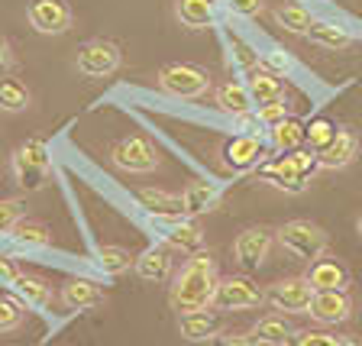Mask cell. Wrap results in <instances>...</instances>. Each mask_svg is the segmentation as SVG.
Instances as JSON below:
<instances>
[{
  "label": "cell",
  "instance_id": "obj_43",
  "mask_svg": "<svg viewBox=\"0 0 362 346\" xmlns=\"http://www.w3.org/2000/svg\"><path fill=\"white\" fill-rule=\"evenodd\" d=\"M333 346H359V340L356 337H337V343Z\"/></svg>",
  "mask_w": 362,
  "mask_h": 346
},
{
  "label": "cell",
  "instance_id": "obj_4",
  "mask_svg": "<svg viewBox=\"0 0 362 346\" xmlns=\"http://www.w3.org/2000/svg\"><path fill=\"white\" fill-rule=\"evenodd\" d=\"M13 178L23 191H39L49 181V149L42 139H26L13 152Z\"/></svg>",
  "mask_w": 362,
  "mask_h": 346
},
{
  "label": "cell",
  "instance_id": "obj_26",
  "mask_svg": "<svg viewBox=\"0 0 362 346\" xmlns=\"http://www.w3.org/2000/svg\"><path fill=\"white\" fill-rule=\"evenodd\" d=\"M13 288H16V294H20V301L33 311H45L49 301H52V288L45 285L42 279H36V275H20V279L13 282Z\"/></svg>",
  "mask_w": 362,
  "mask_h": 346
},
{
  "label": "cell",
  "instance_id": "obj_10",
  "mask_svg": "<svg viewBox=\"0 0 362 346\" xmlns=\"http://www.w3.org/2000/svg\"><path fill=\"white\" fill-rule=\"evenodd\" d=\"M265 301L281 314H308L314 301V285L308 279H281L265 292Z\"/></svg>",
  "mask_w": 362,
  "mask_h": 346
},
{
  "label": "cell",
  "instance_id": "obj_42",
  "mask_svg": "<svg viewBox=\"0 0 362 346\" xmlns=\"http://www.w3.org/2000/svg\"><path fill=\"white\" fill-rule=\"evenodd\" d=\"M16 279H20V272H16L7 259H0V285H13Z\"/></svg>",
  "mask_w": 362,
  "mask_h": 346
},
{
  "label": "cell",
  "instance_id": "obj_31",
  "mask_svg": "<svg viewBox=\"0 0 362 346\" xmlns=\"http://www.w3.org/2000/svg\"><path fill=\"white\" fill-rule=\"evenodd\" d=\"M10 236H13L20 246L33 249V246H49L52 243V233H49V226L39 224V220H20V224L10 230Z\"/></svg>",
  "mask_w": 362,
  "mask_h": 346
},
{
  "label": "cell",
  "instance_id": "obj_7",
  "mask_svg": "<svg viewBox=\"0 0 362 346\" xmlns=\"http://www.w3.org/2000/svg\"><path fill=\"white\" fill-rule=\"evenodd\" d=\"M265 301V292L246 275H230V279L217 282V292H214V308L220 311H249L259 308Z\"/></svg>",
  "mask_w": 362,
  "mask_h": 346
},
{
  "label": "cell",
  "instance_id": "obj_41",
  "mask_svg": "<svg viewBox=\"0 0 362 346\" xmlns=\"http://www.w3.org/2000/svg\"><path fill=\"white\" fill-rule=\"evenodd\" d=\"M10 65H13V52H10V42L4 36H0V78L10 71Z\"/></svg>",
  "mask_w": 362,
  "mask_h": 346
},
{
  "label": "cell",
  "instance_id": "obj_2",
  "mask_svg": "<svg viewBox=\"0 0 362 346\" xmlns=\"http://www.w3.org/2000/svg\"><path fill=\"white\" fill-rule=\"evenodd\" d=\"M317 168H320V158H317V152L294 149V152H288V156L269 162V166L262 168V178L272 181V185H275V188H281V191L301 195V191L308 188V178L317 172Z\"/></svg>",
  "mask_w": 362,
  "mask_h": 346
},
{
  "label": "cell",
  "instance_id": "obj_38",
  "mask_svg": "<svg viewBox=\"0 0 362 346\" xmlns=\"http://www.w3.org/2000/svg\"><path fill=\"white\" fill-rule=\"evenodd\" d=\"M288 117L285 110V100H272V104H262L259 107V123H265V127H275V123H281Z\"/></svg>",
  "mask_w": 362,
  "mask_h": 346
},
{
  "label": "cell",
  "instance_id": "obj_39",
  "mask_svg": "<svg viewBox=\"0 0 362 346\" xmlns=\"http://www.w3.org/2000/svg\"><path fill=\"white\" fill-rule=\"evenodd\" d=\"M211 346H259V340L252 337V333H217V337L211 340Z\"/></svg>",
  "mask_w": 362,
  "mask_h": 346
},
{
  "label": "cell",
  "instance_id": "obj_25",
  "mask_svg": "<svg viewBox=\"0 0 362 346\" xmlns=\"http://www.w3.org/2000/svg\"><path fill=\"white\" fill-rule=\"evenodd\" d=\"M168 246L172 249H181V253H197V249H204V233H201V226L194 224V220H178L175 217L172 230L165 233Z\"/></svg>",
  "mask_w": 362,
  "mask_h": 346
},
{
  "label": "cell",
  "instance_id": "obj_21",
  "mask_svg": "<svg viewBox=\"0 0 362 346\" xmlns=\"http://www.w3.org/2000/svg\"><path fill=\"white\" fill-rule=\"evenodd\" d=\"M294 327L285 314H265L252 324V337L259 340V346H288Z\"/></svg>",
  "mask_w": 362,
  "mask_h": 346
},
{
  "label": "cell",
  "instance_id": "obj_18",
  "mask_svg": "<svg viewBox=\"0 0 362 346\" xmlns=\"http://www.w3.org/2000/svg\"><path fill=\"white\" fill-rule=\"evenodd\" d=\"M217 204H220V188L214 181H191L185 195H181V207H185L188 217H201V214L214 211Z\"/></svg>",
  "mask_w": 362,
  "mask_h": 346
},
{
  "label": "cell",
  "instance_id": "obj_44",
  "mask_svg": "<svg viewBox=\"0 0 362 346\" xmlns=\"http://www.w3.org/2000/svg\"><path fill=\"white\" fill-rule=\"evenodd\" d=\"M356 230H359V236H362V217H359V220H356Z\"/></svg>",
  "mask_w": 362,
  "mask_h": 346
},
{
  "label": "cell",
  "instance_id": "obj_36",
  "mask_svg": "<svg viewBox=\"0 0 362 346\" xmlns=\"http://www.w3.org/2000/svg\"><path fill=\"white\" fill-rule=\"evenodd\" d=\"M23 201H0V233H10L23 220Z\"/></svg>",
  "mask_w": 362,
  "mask_h": 346
},
{
  "label": "cell",
  "instance_id": "obj_14",
  "mask_svg": "<svg viewBox=\"0 0 362 346\" xmlns=\"http://www.w3.org/2000/svg\"><path fill=\"white\" fill-rule=\"evenodd\" d=\"M304 279L314 285V292H337V288H349V269L337 256H320L310 263Z\"/></svg>",
  "mask_w": 362,
  "mask_h": 346
},
{
  "label": "cell",
  "instance_id": "obj_28",
  "mask_svg": "<svg viewBox=\"0 0 362 346\" xmlns=\"http://www.w3.org/2000/svg\"><path fill=\"white\" fill-rule=\"evenodd\" d=\"M275 23H279L281 30L294 33V36H308L310 26H314V16L301 4H285V7L275 10Z\"/></svg>",
  "mask_w": 362,
  "mask_h": 346
},
{
  "label": "cell",
  "instance_id": "obj_13",
  "mask_svg": "<svg viewBox=\"0 0 362 346\" xmlns=\"http://www.w3.org/2000/svg\"><path fill=\"white\" fill-rule=\"evenodd\" d=\"M178 330L185 340L201 343V340H214L217 333H223V317L211 308H197V311H185L178 317Z\"/></svg>",
  "mask_w": 362,
  "mask_h": 346
},
{
  "label": "cell",
  "instance_id": "obj_27",
  "mask_svg": "<svg viewBox=\"0 0 362 346\" xmlns=\"http://www.w3.org/2000/svg\"><path fill=\"white\" fill-rule=\"evenodd\" d=\"M304 139H308V127H304L301 120H294V117H285L281 123H275V127H272V143H275V149H279V152L301 149Z\"/></svg>",
  "mask_w": 362,
  "mask_h": 346
},
{
  "label": "cell",
  "instance_id": "obj_34",
  "mask_svg": "<svg viewBox=\"0 0 362 346\" xmlns=\"http://www.w3.org/2000/svg\"><path fill=\"white\" fill-rule=\"evenodd\" d=\"M333 136H337V127H333L330 120H314L308 127V143H310V149H314V152L324 149Z\"/></svg>",
  "mask_w": 362,
  "mask_h": 346
},
{
  "label": "cell",
  "instance_id": "obj_5",
  "mask_svg": "<svg viewBox=\"0 0 362 346\" xmlns=\"http://www.w3.org/2000/svg\"><path fill=\"white\" fill-rule=\"evenodd\" d=\"M158 88L172 98H201L211 91V75L188 62H172L158 71Z\"/></svg>",
  "mask_w": 362,
  "mask_h": 346
},
{
  "label": "cell",
  "instance_id": "obj_22",
  "mask_svg": "<svg viewBox=\"0 0 362 346\" xmlns=\"http://www.w3.org/2000/svg\"><path fill=\"white\" fill-rule=\"evenodd\" d=\"M136 197H139V204H143V207L152 214V217L175 220V217H181V214H185V207H181V197L172 195V191H162V188H139V191H136Z\"/></svg>",
  "mask_w": 362,
  "mask_h": 346
},
{
  "label": "cell",
  "instance_id": "obj_15",
  "mask_svg": "<svg viewBox=\"0 0 362 346\" xmlns=\"http://www.w3.org/2000/svg\"><path fill=\"white\" fill-rule=\"evenodd\" d=\"M259 158H262V143H259L256 136H233V139H226L223 143V162L226 168H233V172H246V168L259 166Z\"/></svg>",
  "mask_w": 362,
  "mask_h": 346
},
{
  "label": "cell",
  "instance_id": "obj_23",
  "mask_svg": "<svg viewBox=\"0 0 362 346\" xmlns=\"http://www.w3.org/2000/svg\"><path fill=\"white\" fill-rule=\"evenodd\" d=\"M217 104L230 117H243V113L252 110V94H249V88L243 81H226L217 88Z\"/></svg>",
  "mask_w": 362,
  "mask_h": 346
},
{
  "label": "cell",
  "instance_id": "obj_24",
  "mask_svg": "<svg viewBox=\"0 0 362 346\" xmlns=\"http://www.w3.org/2000/svg\"><path fill=\"white\" fill-rule=\"evenodd\" d=\"M310 42H317V45H324V49H349L353 45V33L346 30V26H339V23H330V20H320L317 23L314 20V26H310Z\"/></svg>",
  "mask_w": 362,
  "mask_h": 346
},
{
  "label": "cell",
  "instance_id": "obj_1",
  "mask_svg": "<svg viewBox=\"0 0 362 346\" xmlns=\"http://www.w3.org/2000/svg\"><path fill=\"white\" fill-rule=\"evenodd\" d=\"M217 259L207 249L191 253V259L181 265V272L172 282V308L178 314L185 311H197V308H211L214 304V292H217Z\"/></svg>",
  "mask_w": 362,
  "mask_h": 346
},
{
  "label": "cell",
  "instance_id": "obj_35",
  "mask_svg": "<svg viewBox=\"0 0 362 346\" xmlns=\"http://www.w3.org/2000/svg\"><path fill=\"white\" fill-rule=\"evenodd\" d=\"M333 343H337V337H330L324 330H294L291 340H288V346H333Z\"/></svg>",
  "mask_w": 362,
  "mask_h": 346
},
{
  "label": "cell",
  "instance_id": "obj_19",
  "mask_svg": "<svg viewBox=\"0 0 362 346\" xmlns=\"http://www.w3.org/2000/svg\"><path fill=\"white\" fill-rule=\"evenodd\" d=\"M133 269L143 282H165L172 275V253L165 246H149L143 256H136Z\"/></svg>",
  "mask_w": 362,
  "mask_h": 346
},
{
  "label": "cell",
  "instance_id": "obj_8",
  "mask_svg": "<svg viewBox=\"0 0 362 346\" xmlns=\"http://www.w3.org/2000/svg\"><path fill=\"white\" fill-rule=\"evenodd\" d=\"M120 45L110 39H90L78 49V71L84 78H107L120 68Z\"/></svg>",
  "mask_w": 362,
  "mask_h": 346
},
{
  "label": "cell",
  "instance_id": "obj_9",
  "mask_svg": "<svg viewBox=\"0 0 362 346\" xmlns=\"http://www.w3.org/2000/svg\"><path fill=\"white\" fill-rule=\"evenodd\" d=\"M275 243V233L269 226H246L233 240V259L243 272H256L269 259V249Z\"/></svg>",
  "mask_w": 362,
  "mask_h": 346
},
{
  "label": "cell",
  "instance_id": "obj_32",
  "mask_svg": "<svg viewBox=\"0 0 362 346\" xmlns=\"http://www.w3.org/2000/svg\"><path fill=\"white\" fill-rule=\"evenodd\" d=\"M133 263L136 259L129 256V249H123V246H100L98 249V265L107 275H120V272H127Z\"/></svg>",
  "mask_w": 362,
  "mask_h": 346
},
{
  "label": "cell",
  "instance_id": "obj_30",
  "mask_svg": "<svg viewBox=\"0 0 362 346\" xmlns=\"http://www.w3.org/2000/svg\"><path fill=\"white\" fill-rule=\"evenodd\" d=\"M30 107V91L16 78H0V110L20 113Z\"/></svg>",
  "mask_w": 362,
  "mask_h": 346
},
{
  "label": "cell",
  "instance_id": "obj_3",
  "mask_svg": "<svg viewBox=\"0 0 362 346\" xmlns=\"http://www.w3.org/2000/svg\"><path fill=\"white\" fill-rule=\"evenodd\" d=\"M275 240L281 243L285 253H291L301 263H314L327 253V233L324 226L310 224V220H288L275 230Z\"/></svg>",
  "mask_w": 362,
  "mask_h": 346
},
{
  "label": "cell",
  "instance_id": "obj_6",
  "mask_svg": "<svg viewBox=\"0 0 362 346\" xmlns=\"http://www.w3.org/2000/svg\"><path fill=\"white\" fill-rule=\"evenodd\" d=\"M110 158H113V166L129 172V175L156 172L158 162H162V158H158V149L149 143V139H143V136H127L120 143H113Z\"/></svg>",
  "mask_w": 362,
  "mask_h": 346
},
{
  "label": "cell",
  "instance_id": "obj_12",
  "mask_svg": "<svg viewBox=\"0 0 362 346\" xmlns=\"http://www.w3.org/2000/svg\"><path fill=\"white\" fill-rule=\"evenodd\" d=\"M310 317L324 327H337L343 321H349L353 314V298H349L346 288H337V292H314V301H310Z\"/></svg>",
  "mask_w": 362,
  "mask_h": 346
},
{
  "label": "cell",
  "instance_id": "obj_16",
  "mask_svg": "<svg viewBox=\"0 0 362 346\" xmlns=\"http://www.w3.org/2000/svg\"><path fill=\"white\" fill-rule=\"evenodd\" d=\"M356 152H359V139H356V133H349V129H337V136H333L324 149L317 152V158H320V166L324 168H343L356 158Z\"/></svg>",
  "mask_w": 362,
  "mask_h": 346
},
{
  "label": "cell",
  "instance_id": "obj_40",
  "mask_svg": "<svg viewBox=\"0 0 362 346\" xmlns=\"http://www.w3.org/2000/svg\"><path fill=\"white\" fill-rule=\"evenodd\" d=\"M226 7L236 16H256L262 10V0H226Z\"/></svg>",
  "mask_w": 362,
  "mask_h": 346
},
{
  "label": "cell",
  "instance_id": "obj_17",
  "mask_svg": "<svg viewBox=\"0 0 362 346\" xmlns=\"http://www.w3.org/2000/svg\"><path fill=\"white\" fill-rule=\"evenodd\" d=\"M59 298L68 311H90V308H98V304H104V292H100V285H94V282H88V279L65 282Z\"/></svg>",
  "mask_w": 362,
  "mask_h": 346
},
{
  "label": "cell",
  "instance_id": "obj_11",
  "mask_svg": "<svg viewBox=\"0 0 362 346\" xmlns=\"http://www.w3.org/2000/svg\"><path fill=\"white\" fill-rule=\"evenodd\" d=\"M26 13H30L33 30L42 36H59L71 26V7L65 0H33Z\"/></svg>",
  "mask_w": 362,
  "mask_h": 346
},
{
  "label": "cell",
  "instance_id": "obj_20",
  "mask_svg": "<svg viewBox=\"0 0 362 346\" xmlns=\"http://www.w3.org/2000/svg\"><path fill=\"white\" fill-rule=\"evenodd\" d=\"M246 88L252 94V104H272V100H285V84L279 75H272L265 68H252L246 78Z\"/></svg>",
  "mask_w": 362,
  "mask_h": 346
},
{
  "label": "cell",
  "instance_id": "obj_37",
  "mask_svg": "<svg viewBox=\"0 0 362 346\" xmlns=\"http://www.w3.org/2000/svg\"><path fill=\"white\" fill-rule=\"evenodd\" d=\"M20 324H23V311H20V304L7 301V298H0V333L16 330Z\"/></svg>",
  "mask_w": 362,
  "mask_h": 346
},
{
  "label": "cell",
  "instance_id": "obj_33",
  "mask_svg": "<svg viewBox=\"0 0 362 346\" xmlns=\"http://www.w3.org/2000/svg\"><path fill=\"white\" fill-rule=\"evenodd\" d=\"M262 68L272 71V75L285 78L288 71H294V59H291V52H285V49H269V52L262 55Z\"/></svg>",
  "mask_w": 362,
  "mask_h": 346
},
{
  "label": "cell",
  "instance_id": "obj_29",
  "mask_svg": "<svg viewBox=\"0 0 362 346\" xmlns=\"http://www.w3.org/2000/svg\"><path fill=\"white\" fill-rule=\"evenodd\" d=\"M178 20L191 30H204V26H211L214 20V0H178V7H175Z\"/></svg>",
  "mask_w": 362,
  "mask_h": 346
}]
</instances>
